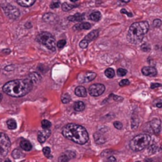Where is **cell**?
Instances as JSON below:
<instances>
[{
  "label": "cell",
  "instance_id": "cell-32",
  "mask_svg": "<svg viewBox=\"0 0 162 162\" xmlns=\"http://www.w3.org/2000/svg\"><path fill=\"white\" fill-rule=\"evenodd\" d=\"M66 42L65 40H59V41L57 42L56 46H57L58 48L62 49L63 47H64V46L66 45Z\"/></svg>",
  "mask_w": 162,
  "mask_h": 162
},
{
  "label": "cell",
  "instance_id": "cell-26",
  "mask_svg": "<svg viewBox=\"0 0 162 162\" xmlns=\"http://www.w3.org/2000/svg\"><path fill=\"white\" fill-rule=\"evenodd\" d=\"M12 156L14 159H20V158H22L25 157V155L17 149L14 150L13 152H12Z\"/></svg>",
  "mask_w": 162,
  "mask_h": 162
},
{
  "label": "cell",
  "instance_id": "cell-38",
  "mask_svg": "<svg viewBox=\"0 0 162 162\" xmlns=\"http://www.w3.org/2000/svg\"><path fill=\"white\" fill-rule=\"evenodd\" d=\"M142 50H143L144 51H149L150 50V47L148 44H144L143 45H142Z\"/></svg>",
  "mask_w": 162,
  "mask_h": 162
},
{
  "label": "cell",
  "instance_id": "cell-34",
  "mask_svg": "<svg viewBox=\"0 0 162 162\" xmlns=\"http://www.w3.org/2000/svg\"><path fill=\"white\" fill-rule=\"evenodd\" d=\"M89 41H87L85 39H84V40H82L81 42H80V44H79V46H80V47H82V48H86L87 47H88V45H89Z\"/></svg>",
  "mask_w": 162,
  "mask_h": 162
},
{
  "label": "cell",
  "instance_id": "cell-33",
  "mask_svg": "<svg viewBox=\"0 0 162 162\" xmlns=\"http://www.w3.org/2000/svg\"><path fill=\"white\" fill-rule=\"evenodd\" d=\"M43 153L46 158H50L51 156V149L49 147H44L43 149Z\"/></svg>",
  "mask_w": 162,
  "mask_h": 162
},
{
  "label": "cell",
  "instance_id": "cell-4",
  "mask_svg": "<svg viewBox=\"0 0 162 162\" xmlns=\"http://www.w3.org/2000/svg\"><path fill=\"white\" fill-rule=\"evenodd\" d=\"M151 142V137L147 134H140L130 142V148L135 152L146 149Z\"/></svg>",
  "mask_w": 162,
  "mask_h": 162
},
{
  "label": "cell",
  "instance_id": "cell-10",
  "mask_svg": "<svg viewBox=\"0 0 162 162\" xmlns=\"http://www.w3.org/2000/svg\"><path fill=\"white\" fill-rule=\"evenodd\" d=\"M97 74L94 72H82L78 76V81L80 83H86L95 79Z\"/></svg>",
  "mask_w": 162,
  "mask_h": 162
},
{
  "label": "cell",
  "instance_id": "cell-40",
  "mask_svg": "<svg viewBox=\"0 0 162 162\" xmlns=\"http://www.w3.org/2000/svg\"><path fill=\"white\" fill-rule=\"evenodd\" d=\"M157 150H158V148H157V146H156L155 145H152V146L150 147V149H149L150 154H154V153H155Z\"/></svg>",
  "mask_w": 162,
  "mask_h": 162
},
{
  "label": "cell",
  "instance_id": "cell-39",
  "mask_svg": "<svg viewBox=\"0 0 162 162\" xmlns=\"http://www.w3.org/2000/svg\"><path fill=\"white\" fill-rule=\"evenodd\" d=\"M59 6V2H52L50 5V7L51 9H55Z\"/></svg>",
  "mask_w": 162,
  "mask_h": 162
},
{
  "label": "cell",
  "instance_id": "cell-11",
  "mask_svg": "<svg viewBox=\"0 0 162 162\" xmlns=\"http://www.w3.org/2000/svg\"><path fill=\"white\" fill-rule=\"evenodd\" d=\"M50 135H51V131H50L49 129L40 131H39L38 135H37L38 141H39L40 143H44V142H45V141L50 137Z\"/></svg>",
  "mask_w": 162,
  "mask_h": 162
},
{
  "label": "cell",
  "instance_id": "cell-6",
  "mask_svg": "<svg viewBox=\"0 0 162 162\" xmlns=\"http://www.w3.org/2000/svg\"><path fill=\"white\" fill-rule=\"evenodd\" d=\"M1 7L2 10L4 11L5 14L9 17L10 19L16 20L20 16V11L19 9L15 7L14 6L9 4V3H3L1 5Z\"/></svg>",
  "mask_w": 162,
  "mask_h": 162
},
{
  "label": "cell",
  "instance_id": "cell-48",
  "mask_svg": "<svg viewBox=\"0 0 162 162\" xmlns=\"http://www.w3.org/2000/svg\"><path fill=\"white\" fill-rule=\"evenodd\" d=\"M5 162H11L10 161V160H9V159H6V161Z\"/></svg>",
  "mask_w": 162,
  "mask_h": 162
},
{
  "label": "cell",
  "instance_id": "cell-17",
  "mask_svg": "<svg viewBox=\"0 0 162 162\" xmlns=\"http://www.w3.org/2000/svg\"><path fill=\"white\" fill-rule=\"evenodd\" d=\"M67 19L70 21H82L85 19V16H84V14L77 13L74 15L68 17Z\"/></svg>",
  "mask_w": 162,
  "mask_h": 162
},
{
  "label": "cell",
  "instance_id": "cell-23",
  "mask_svg": "<svg viewBox=\"0 0 162 162\" xmlns=\"http://www.w3.org/2000/svg\"><path fill=\"white\" fill-rule=\"evenodd\" d=\"M74 7H76V5H74V4H70V3H68V2H63L62 4V9L63 11H65V12L71 10Z\"/></svg>",
  "mask_w": 162,
  "mask_h": 162
},
{
  "label": "cell",
  "instance_id": "cell-20",
  "mask_svg": "<svg viewBox=\"0 0 162 162\" xmlns=\"http://www.w3.org/2000/svg\"><path fill=\"white\" fill-rule=\"evenodd\" d=\"M94 139H95L96 142L98 143V144H102V143L105 142V141H106L104 137L102 135V134H101L99 132H97L94 135Z\"/></svg>",
  "mask_w": 162,
  "mask_h": 162
},
{
  "label": "cell",
  "instance_id": "cell-42",
  "mask_svg": "<svg viewBox=\"0 0 162 162\" xmlns=\"http://www.w3.org/2000/svg\"><path fill=\"white\" fill-rule=\"evenodd\" d=\"M111 96L112 97V98H113V100H114L115 101H121L123 100V97H118V96H116V95H114V94H111Z\"/></svg>",
  "mask_w": 162,
  "mask_h": 162
},
{
  "label": "cell",
  "instance_id": "cell-27",
  "mask_svg": "<svg viewBox=\"0 0 162 162\" xmlns=\"http://www.w3.org/2000/svg\"><path fill=\"white\" fill-rule=\"evenodd\" d=\"M104 74L108 78H113L115 76V71L112 68H108L104 71Z\"/></svg>",
  "mask_w": 162,
  "mask_h": 162
},
{
  "label": "cell",
  "instance_id": "cell-18",
  "mask_svg": "<svg viewBox=\"0 0 162 162\" xmlns=\"http://www.w3.org/2000/svg\"><path fill=\"white\" fill-rule=\"evenodd\" d=\"M98 35H99V31H98L97 29H95V30L90 32L88 35H86L85 37V39L87 41L90 42V41H92V40L97 39V38L98 37Z\"/></svg>",
  "mask_w": 162,
  "mask_h": 162
},
{
  "label": "cell",
  "instance_id": "cell-9",
  "mask_svg": "<svg viewBox=\"0 0 162 162\" xmlns=\"http://www.w3.org/2000/svg\"><path fill=\"white\" fill-rule=\"evenodd\" d=\"M105 90V86L103 84L97 83L91 85L89 87V93L92 97H99L101 96Z\"/></svg>",
  "mask_w": 162,
  "mask_h": 162
},
{
  "label": "cell",
  "instance_id": "cell-3",
  "mask_svg": "<svg viewBox=\"0 0 162 162\" xmlns=\"http://www.w3.org/2000/svg\"><path fill=\"white\" fill-rule=\"evenodd\" d=\"M150 28V25L147 21H138L133 23L128 30L127 38L128 41L134 44L141 43L144 38V36L147 33Z\"/></svg>",
  "mask_w": 162,
  "mask_h": 162
},
{
  "label": "cell",
  "instance_id": "cell-15",
  "mask_svg": "<svg viewBox=\"0 0 162 162\" xmlns=\"http://www.w3.org/2000/svg\"><path fill=\"white\" fill-rule=\"evenodd\" d=\"M28 78L33 84H35V83H38V82H40V80H41V76H40L38 73L32 72V73H31V74L28 75Z\"/></svg>",
  "mask_w": 162,
  "mask_h": 162
},
{
  "label": "cell",
  "instance_id": "cell-29",
  "mask_svg": "<svg viewBox=\"0 0 162 162\" xmlns=\"http://www.w3.org/2000/svg\"><path fill=\"white\" fill-rule=\"evenodd\" d=\"M61 101H62V102L63 104H67V103H69L71 101V97H70V96L68 93H65V94H63L62 96Z\"/></svg>",
  "mask_w": 162,
  "mask_h": 162
},
{
  "label": "cell",
  "instance_id": "cell-8",
  "mask_svg": "<svg viewBox=\"0 0 162 162\" xmlns=\"http://www.w3.org/2000/svg\"><path fill=\"white\" fill-rule=\"evenodd\" d=\"M161 129V122L159 119L154 118L146 124V130L154 134L158 135Z\"/></svg>",
  "mask_w": 162,
  "mask_h": 162
},
{
  "label": "cell",
  "instance_id": "cell-36",
  "mask_svg": "<svg viewBox=\"0 0 162 162\" xmlns=\"http://www.w3.org/2000/svg\"><path fill=\"white\" fill-rule=\"evenodd\" d=\"M113 125H114V127H115L116 129H118V130H121V129L123 128V124H122V123H120V122H119V121L114 122Z\"/></svg>",
  "mask_w": 162,
  "mask_h": 162
},
{
  "label": "cell",
  "instance_id": "cell-13",
  "mask_svg": "<svg viewBox=\"0 0 162 162\" xmlns=\"http://www.w3.org/2000/svg\"><path fill=\"white\" fill-rule=\"evenodd\" d=\"M91 28V24L89 22H81L75 25L73 27L74 30H82V29H89Z\"/></svg>",
  "mask_w": 162,
  "mask_h": 162
},
{
  "label": "cell",
  "instance_id": "cell-1",
  "mask_svg": "<svg viewBox=\"0 0 162 162\" xmlns=\"http://www.w3.org/2000/svg\"><path fill=\"white\" fill-rule=\"evenodd\" d=\"M33 83L28 79H16L6 82L2 90L12 97H21L28 94L32 89Z\"/></svg>",
  "mask_w": 162,
  "mask_h": 162
},
{
  "label": "cell",
  "instance_id": "cell-16",
  "mask_svg": "<svg viewBox=\"0 0 162 162\" xmlns=\"http://www.w3.org/2000/svg\"><path fill=\"white\" fill-rule=\"evenodd\" d=\"M20 146L25 151H30L32 150V144L30 143L29 141L25 140V139H23V140L21 141Z\"/></svg>",
  "mask_w": 162,
  "mask_h": 162
},
{
  "label": "cell",
  "instance_id": "cell-22",
  "mask_svg": "<svg viewBox=\"0 0 162 162\" xmlns=\"http://www.w3.org/2000/svg\"><path fill=\"white\" fill-rule=\"evenodd\" d=\"M17 4H19L21 6H23V7H29V6H32L35 2L36 1L35 0H31V1H17Z\"/></svg>",
  "mask_w": 162,
  "mask_h": 162
},
{
  "label": "cell",
  "instance_id": "cell-44",
  "mask_svg": "<svg viewBox=\"0 0 162 162\" xmlns=\"http://www.w3.org/2000/svg\"><path fill=\"white\" fill-rule=\"evenodd\" d=\"M121 13H122L127 14L129 17H132V16H133V14H132V13H129V12H128L127 9H121Z\"/></svg>",
  "mask_w": 162,
  "mask_h": 162
},
{
  "label": "cell",
  "instance_id": "cell-19",
  "mask_svg": "<svg viewBox=\"0 0 162 162\" xmlns=\"http://www.w3.org/2000/svg\"><path fill=\"white\" fill-rule=\"evenodd\" d=\"M85 105L84 104V102L82 101H76L74 104V109L76 111V112H82L85 109Z\"/></svg>",
  "mask_w": 162,
  "mask_h": 162
},
{
  "label": "cell",
  "instance_id": "cell-28",
  "mask_svg": "<svg viewBox=\"0 0 162 162\" xmlns=\"http://www.w3.org/2000/svg\"><path fill=\"white\" fill-rule=\"evenodd\" d=\"M41 126H42V127H43L44 130H47V129H49V128L51 127V123L50 121H48V120H42V122H41Z\"/></svg>",
  "mask_w": 162,
  "mask_h": 162
},
{
  "label": "cell",
  "instance_id": "cell-2",
  "mask_svg": "<svg viewBox=\"0 0 162 162\" xmlns=\"http://www.w3.org/2000/svg\"><path fill=\"white\" fill-rule=\"evenodd\" d=\"M62 133L67 139L80 145H84L89 141V134L86 129L78 124H66L63 128Z\"/></svg>",
  "mask_w": 162,
  "mask_h": 162
},
{
  "label": "cell",
  "instance_id": "cell-21",
  "mask_svg": "<svg viewBox=\"0 0 162 162\" xmlns=\"http://www.w3.org/2000/svg\"><path fill=\"white\" fill-rule=\"evenodd\" d=\"M89 18L94 21H99L101 18V13L99 11H94L89 15Z\"/></svg>",
  "mask_w": 162,
  "mask_h": 162
},
{
  "label": "cell",
  "instance_id": "cell-37",
  "mask_svg": "<svg viewBox=\"0 0 162 162\" xmlns=\"http://www.w3.org/2000/svg\"><path fill=\"white\" fill-rule=\"evenodd\" d=\"M130 84V82L129 80L127 79H123L120 82V86H126V85H128Z\"/></svg>",
  "mask_w": 162,
  "mask_h": 162
},
{
  "label": "cell",
  "instance_id": "cell-47",
  "mask_svg": "<svg viewBox=\"0 0 162 162\" xmlns=\"http://www.w3.org/2000/svg\"><path fill=\"white\" fill-rule=\"evenodd\" d=\"M2 94L0 93V101H2Z\"/></svg>",
  "mask_w": 162,
  "mask_h": 162
},
{
  "label": "cell",
  "instance_id": "cell-12",
  "mask_svg": "<svg viewBox=\"0 0 162 162\" xmlns=\"http://www.w3.org/2000/svg\"><path fill=\"white\" fill-rule=\"evenodd\" d=\"M142 73L145 76L154 77L158 74V70H156L155 67H153V66H144L142 69Z\"/></svg>",
  "mask_w": 162,
  "mask_h": 162
},
{
  "label": "cell",
  "instance_id": "cell-5",
  "mask_svg": "<svg viewBox=\"0 0 162 162\" xmlns=\"http://www.w3.org/2000/svg\"><path fill=\"white\" fill-rule=\"evenodd\" d=\"M36 40L41 44L44 45L47 49L55 51L56 49V43L54 36L48 32H42L36 36Z\"/></svg>",
  "mask_w": 162,
  "mask_h": 162
},
{
  "label": "cell",
  "instance_id": "cell-41",
  "mask_svg": "<svg viewBox=\"0 0 162 162\" xmlns=\"http://www.w3.org/2000/svg\"><path fill=\"white\" fill-rule=\"evenodd\" d=\"M66 154H67V156L69 157L70 159H72V158H74L76 157V154L73 152V151H66Z\"/></svg>",
  "mask_w": 162,
  "mask_h": 162
},
{
  "label": "cell",
  "instance_id": "cell-24",
  "mask_svg": "<svg viewBox=\"0 0 162 162\" xmlns=\"http://www.w3.org/2000/svg\"><path fill=\"white\" fill-rule=\"evenodd\" d=\"M6 125L9 130H15L17 128V123L13 119H9L6 121Z\"/></svg>",
  "mask_w": 162,
  "mask_h": 162
},
{
  "label": "cell",
  "instance_id": "cell-31",
  "mask_svg": "<svg viewBox=\"0 0 162 162\" xmlns=\"http://www.w3.org/2000/svg\"><path fill=\"white\" fill-rule=\"evenodd\" d=\"M127 73V70L123 69V68H119L117 70V74L120 76V77H123L124 75H126Z\"/></svg>",
  "mask_w": 162,
  "mask_h": 162
},
{
  "label": "cell",
  "instance_id": "cell-14",
  "mask_svg": "<svg viewBox=\"0 0 162 162\" xmlns=\"http://www.w3.org/2000/svg\"><path fill=\"white\" fill-rule=\"evenodd\" d=\"M75 94L79 97H85L86 95H87V91H86V89L82 85L80 86H78L76 89H75V91H74Z\"/></svg>",
  "mask_w": 162,
  "mask_h": 162
},
{
  "label": "cell",
  "instance_id": "cell-46",
  "mask_svg": "<svg viewBox=\"0 0 162 162\" xmlns=\"http://www.w3.org/2000/svg\"><path fill=\"white\" fill-rule=\"evenodd\" d=\"M156 106H157L158 108H162V102H158V103H157V104H156Z\"/></svg>",
  "mask_w": 162,
  "mask_h": 162
},
{
  "label": "cell",
  "instance_id": "cell-45",
  "mask_svg": "<svg viewBox=\"0 0 162 162\" xmlns=\"http://www.w3.org/2000/svg\"><path fill=\"white\" fill-rule=\"evenodd\" d=\"M107 162H116V159L114 157H109L107 160Z\"/></svg>",
  "mask_w": 162,
  "mask_h": 162
},
{
  "label": "cell",
  "instance_id": "cell-25",
  "mask_svg": "<svg viewBox=\"0 0 162 162\" xmlns=\"http://www.w3.org/2000/svg\"><path fill=\"white\" fill-rule=\"evenodd\" d=\"M56 16L53 13H45L43 17V19L45 21H55L56 19Z\"/></svg>",
  "mask_w": 162,
  "mask_h": 162
},
{
  "label": "cell",
  "instance_id": "cell-30",
  "mask_svg": "<svg viewBox=\"0 0 162 162\" xmlns=\"http://www.w3.org/2000/svg\"><path fill=\"white\" fill-rule=\"evenodd\" d=\"M69 160H70V158H69V157L67 156V154L66 153L62 154L59 158V162H68Z\"/></svg>",
  "mask_w": 162,
  "mask_h": 162
},
{
  "label": "cell",
  "instance_id": "cell-7",
  "mask_svg": "<svg viewBox=\"0 0 162 162\" xmlns=\"http://www.w3.org/2000/svg\"><path fill=\"white\" fill-rule=\"evenodd\" d=\"M10 146L11 143L9 137L6 134L0 132V156H6L10 149Z\"/></svg>",
  "mask_w": 162,
  "mask_h": 162
},
{
  "label": "cell",
  "instance_id": "cell-49",
  "mask_svg": "<svg viewBox=\"0 0 162 162\" xmlns=\"http://www.w3.org/2000/svg\"><path fill=\"white\" fill-rule=\"evenodd\" d=\"M136 162H141V161H136Z\"/></svg>",
  "mask_w": 162,
  "mask_h": 162
},
{
  "label": "cell",
  "instance_id": "cell-43",
  "mask_svg": "<svg viewBox=\"0 0 162 162\" xmlns=\"http://www.w3.org/2000/svg\"><path fill=\"white\" fill-rule=\"evenodd\" d=\"M160 86H162V85H161V84H159V83H153V84H151V89H157V88H158V87H160Z\"/></svg>",
  "mask_w": 162,
  "mask_h": 162
},
{
  "label": "cell",
  "instance_id": "cell-35",
  "mask_svg": "<svg viewBox=\"0 0 162 162\" xmlns=\"http://www.w3.org/2000/svg\"><path fill=\"white\" fill-rule=\"evenodd\" d=\"M161 24L162 22L160 19H155V20L154 21V22H153V25H154V27H155V28H159V27H161Z\"/></svg>",
  "mask_w": 162,
  "mask_h": 162
}]
</instances>
